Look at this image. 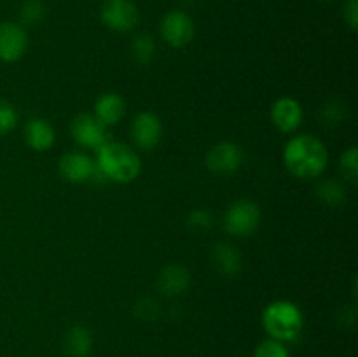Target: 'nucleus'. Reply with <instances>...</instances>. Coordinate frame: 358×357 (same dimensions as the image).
Masks as SVG:
<instances>
[{"mask_svg":"<svg viewBox=\"0 0 358 357\" xmlns=\"http://www.w3.org/2000/svg\"><path fill=\"white\" fill-rule=\"evenodd\" d=\"M210 259H212L215 272L227 276V279L236 276L243 268V259H241L240 251L233 244H227V241H219V244L213 245Z\"/></svg>","mask_w":358,"mask_h":357,"instance_id":"14","label":"nucleus"},{"mask_svg":"<svg viewBox=\"0 0 358 357\" xmlns=\"http://www.w3.org/2000/svg\"><path fill=\"white\" fill-rule=\"evenodd\" d=\"M96 167L105 181L115 182V184H129L138 178L142 172V161L133 147L121 142L107 144L96 150Z\"/></svg>","mask_w":358,"mask_h":357,"instance_id":"2","label":"nucleus"},{"mask_svg":"<svg viewBox=\"0 0 358 357\" xmlns=\"http://www.w3.org/2000/svg\"><path fill=\"white\" fill-rule=\"evenodd\" d=\"M24 142L30 149L37 150V153H44V150L51 149L55 146L56 132L52 128L51 122L44 118H31L30 121L24 125L23 130Z\"/></svg>","mask_w":358,"mask_h":357,"instance_id":"15","label":"nucleus"},{"mask_svg":"<svg viewBox=\"0 0 358 357\" xmlns=\"http://www.w3.org/2000/svg\"><path fill=\"white\" fill-rule=\"evenodd\" d=\"M156 286L163 296L177 298L184 294L191 286V272L185 266L171 262L161 270Z\"/></svg>","mask_w":358,"mask_h":357,"instance_id":"13","label":"nucleus"},{"mask_svg":"<svg viewBox=\"0 0 358 357\" xmlns=\"http://www.w3.org/2000/svg\"><path fill=\"white\" fill-rule=\"evenodd\" d=\"M315 192L318 200L327 206H341L346 202V188L336 178H325L318 182Z\"/></svg>","mask_w":358,"mask_h":357,"instance_id":"18","label":"nucleus"},{"mask_svg":"<svg viewBox=\"0 0 358 357\" xmlns=\"http://www.w3.org/2000/svg\"><path fill=\"white\" fill-rule=\"evenodd\" d=\"M129 52L138 65H149L156 56V42L152 35L136 34L129 44Z\"/></svg>","mask_w":358,"mask_h":357,"instance_id":"19","label":"nucleus"},{"mask_svg":"<svg viewBox=\"0 0 358 357\" xmlns=\"http://www.w3.org/2000/svg\"><path fill=\"white\" fill-rule=\"evenodd\" d=\"M163 136V125L154 112H140L131 122V139L136 147L143 150H152L159 146Z\"/></svg>","mask_w":358,"mask_h":357,"instance_id":"11","label":"nucleus"},{"mask_svg":"<svg viewBox=\"0 0 358 357\" xmlns=\"http://www.w3.org/2000/svg\"><path fill=\"white\" fill-rule=\"evenodd\" d=\"M100 20L108 30L128 34L140 21V10L133 0H105L100 9Z\"/></svg>","mask_w":358,"mask_h":357,"instance_id":"5","label":"nucleus"},{"mask_svg":"<svg viewBox=\"0 0 358 357\" xmlns=\"http://www.w3.org/2000/svg\"><path fill=\"white\" fill-rule=\"evenodd\" d=\"M304 118L303 107L296 98L282 97L273 104L271 121L282 133H294Z\"/></svg>","mask_w":358,"mask_h":357,"instance_id":"12","label":"nucleus"},{"mask_svg":"<svg viewBox=\"0 0 358 357\" xmlns=\"http://www.w3.org/2000/svg\"><path fill=\"white\" fill-rule=\"evenodd\" d=\"M135 314L140 321H154L159 315V304L152 298H142L136 301Z\"/></svg>","mask_w":358,"mask_h":357,"instance_id":"26","label":"nucleus"},{"mask_svg":"<svg viewBox=\"0 0 358 357\" xmlns=\"http://www.w3.org/2000/svg\"><path fill=\"white\" fill-rule=\"evenodd\" d=\"M159 30L163 41L175 49L191 44L196 34L194 21L185 10H170L164 14Z\"/></svg>","mask_w":358,"mask_h":357,"instance_id":"6","label":"nucleus"},{"mask_svg":"<svg viewBox=\"0 0 358 357\" xmlns=\"http://www.w3.org/2000/svg\"><path fill=\"white\" fill-rule=\"evenodd\" d=\"M215 224L213 214L208 209H194L187 216V226L194 233H203V231H210Z\"/></svg>","mask_w":358,"mask_h":357,"instance_id":"22","label":"nucleus"},{"mask_svg":"<svg viewBox=\"0 0 358 357\" xmlns=\"http://www.w3.org/2000/svg\"><path fill=\"white\" fill-rule=\"evenodd\" d=\"M254 357H290V354L285 343L268 338L259 343L254 352Z\"/></svg>","mask_w":358,"mask_h":357,"instance_id":"25","label":"nucleus"},{"mask_svg":"<svg viewBox=\"0 0 358 357\" xmlns=\"http://www.w3.org/2000/svg\"><path fill=\"white\" fill-rule=\"evenodd\" d=\"M28 49V34L24 27L16 21L0 23V62L16 63Z\"/></svg>","mask_w":358,"mask_h":357,"instance_id":"9","label":"nucleus"},{"mask_svg":"<svg viewBox=\"0 0 358 357\" xmlns=\"http://www.w3.org/2000/svg\"><path fill=\"white\" fill-rule=\"evenodd\" d=\"M17 121H20V115H17L16 107L10 102L0 98V136H6L14 132Z\"/></svg>","mask_w":358,"mask_h":357,"instance_id":"23","label":"nucleus"},{"mask_svg":"<svg viewBox=\"0 0 358 357\" xmlns=\"http://www.w3.org/2000/svg\"><path fill=\"white\" fill-rule=\"evenodd\" d=\"M348 107L339 100H331L320 108V121L325 126H339L346 119Z\"/></svg>","mask_w":358,"mask_h":357,"instance_id":"21","label":"nucleus"},{"mask_svg":"<svg viewBox=\"0 0 358 357\" xmlns=\"http://www.w3.org/2000/svg\"><path fill=\"white\" fill-rule=\"evenodd\" d=\"M262 326H264L269 338L283 343L294 342L303 332V312L292 301H273L262 312Z\"/></svg>","mask_w":358,"mask_h":357,"instance_id":"3","label":"nucleus"},{"mask_svg":"<svg viewBox=\"0 0 358 357\" xmlns=\"http://www.w3.org/2000/svg\"><path fill=\"white\" fill-rule=\"evenodd\" d=\"M243 150L234 142L215 144L206 154V167L217 175H231L240 170Z\"/></svg>","mask_w":358,"mask_h":357,"instance_id":"10","label":"nucleus"},{"mask_svg":"<svg viewBox=\"0 0 358 357\" xmlns=\"http://www.w3.org/2000/svg\"><path fill=\"white\" fill-rule=\"evenodd\" d=\"M45 18V6L42 0H24L20 7L21 24H41Z\"/></svg>","mask_w":358,"mask_h":357,"instance_id":"20","label":"nucleus"},{"mask_svg":"<svg viewBox=\"0 0 358 357\" xmlns=\"http://www.w3.org/2000/svg\"><path fill=\"white\" fill-rule=\"evenodd\" d=\"M339 168L345 178L352 184H355L358 178V149L355 146L346 149L339 158Z\"/></svg>","mask_w":358,"mask_h":357,"instance_id":"24","label":"nucleus"},{"mask_svg":"<svg viewBox=\"0 0 358 357\" xmlns=\"http://www.w3.org/2000/svg\"><path fill=\"white\" fill-rule=\"evenodd\" d=\"M322 2H336V0H322Z\"/></svg>","mask_w":358,"mask_h":357,"instance_id":"28","label":"nucleus"},{"mask_svg":"<svg viewBox=\"0 0 358 357\" xmlns=\"http://www.w3.org/2000/svg\"><path fill=\"white\" fill-rule=\"evenodd\" d=\"M58 168L59 175L72 184H87V182H94L96 178H103V175L98 170L96 161L79 150H72V153L62 156Z\"/></svg>","mask_w":358,"mask_h":357,"instance_id":"7","label":"nucleus"},{"mask_svg":"<svg viewBox=\"0 0 358 357\" xmlns=\"http://www.w3.org/2000/svg\"><path fill=\"white\" fill-rule=\"evenodd\" d=\"M93 332L84 324H76L65 332L63 350L69 357H87L93 349Z\"/></svg>","mask_w":358,"mask_h":357,"instance_id":"17","label":"nucleus"},{"mask_svg":"<svg viewBox=\"0 0 358 357\" xmlns=\"http://www.w3.org/2000/svg\"><path fill=\"white\" fill-rule=\"evenodd\" d=\"M285 168L297 178H318L329 164V153L324 144L310 133L296 135L283 147Z\"/></svg>","mask_w":358,"mask_h":357,"instance_id":"1","label":"nucleus"},{"mask_svg":"<svg viewBox=\"0 0 358 357\" xmlns=\"http://www.w3.org/2000/svg\"><path fill=\"white\" fill-rule=\"evenodd\" d=\"M343 18L350 28L357 30L358 27V0H346L343 7Z\"/></svg>","mask_w":358,"mask_h":357,"instance_id":"27","label":"nucleus"},{"mask_svg":"<svg viewBox=\"0 0 358 357\" xmlns=\"http://www.w3.org/2000/svg\"><path fill=\"white\" fill-rule=\"evenodd\" d=\"M126 112V102L121 94L117 93H108L100 94L94 102V118L100 122H103L105 126H114L124 118Z\"/></svg>","mask_w":358,"mask_h":357,"instance_id":"16","label":"nucleus"},{"mask_svg":"<svg viewBox=\"0 0 358 357\" xmlns=\"http://www.w3.org/2000/svg\"><path fill=\"white\" fill-rule=\"evenodd\" d=\"M261 224V209L250 200H238L229 205L224 216V230L234 238H247L257 231Z\"/></svg>","mask_w":358,"mask_h":357,"instance_id":"4","label":"nucleus"},{"mask_svg":"<svg viewBox=\"0 0 358 357\" xmlns=\"http://www.w3.org/2000/svg\"><path fill=\"white\" fill-rule=\"evenodd\" d=\"M72 139L84 149L98 150L108 140V128L98 121L94 114H79L72 119L70 125Z\"/></svg>","mask_w":358,"mask_h":357,"instance_id":"8","label":"nucleus"}]
</instances>
